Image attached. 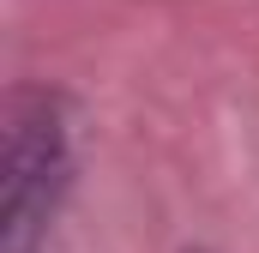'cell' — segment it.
<instances>
[{"label":"cell","mask_w":259,"mask_h":253,"mask_svg":"<svg viewBox=\"0 0 259 253\" xmlns=\"http://www.w3.org/2000/svg\"><path fill=\"white\" fill-rule=\"evenodd\" d=\"M72 115L61 91L18 85L6 97V253H42L66 193H72Z\"/></svg>","instance_id":"obj_1"}]
</instances>
